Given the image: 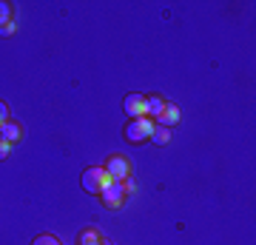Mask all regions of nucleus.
Wrapping results in <instances>:
<instances>
[{"instance_id": "f257e3e1", "label": "nucleus", "mask_w": 256, "mask_h": 245, "mask_svg": "<svg viewBox=\"0 0 256 245\" xmlns=\"http://www.w3.org/2000/svg\"><path fill=\"white\" fill-rule=\"evenodd\" d=\"M156 123L151 117H137L131 120L126 126V140L128 143H142V140H151V134H154Z\"/></svg>"}, {"instance_id": "f03ea898", "label": "nucleus", "mask_w": 256, "mask_h": 245, "mask_svg": "<svg viewBox=\"0 0 256 245\" xmlns=\"http://www.w3.org/2000/svg\"><path fill=\"white\" fill-rule=\"evenodd\" d=\"M108 182H114V180L106 174L102 165H94V168H86V171H82V188L88 191V194H100Z\"/></svg>"}, {"instance_id": "423d86ee", "label": "nucleus", "mask_w": 256, "mask_h": 245, "mask_svg": "<svg viewBox=\"0 0 256 245\" xmlns=\"http://www.w3.org/2000/svg\"><path fill=\"white\" fill-rule=\"evenodd\" d=\"M180 117H182V109H180V106H174V103H168V106H165V111L160 114V126H162V128L176 126V123H180Z\"/></svg>"}, {"instance_id": "9b49d317", "label": "nucleus", "mask_w": 256, "mask_h": 245, "mask_svg": "<svg viewBox=\"0 0 256 245\" xmlns=\"http://www.w3.org/2000/svg\"><path fill=\"white\" fill-rule=\"evenodd\" d=\"M6 23H12V3L0 0V26H6Z\"/></svg>"}, {"instance_id": "7ed1b4c3", "label": "nucleus", "mask_w": 256, "mask_h": 245, "mask_svg": "<svg viewBox=\"0 0 256 245\" xmlns=\"http://www.w3.org/2000/svg\"><path fill=\"white\" fill-rule=\"evenodd\" d=\"M126 194H128L126 182H108V185L100 191L102 205H106V208H120V205L126 202Z\"/></svg>"}, {"instance_id": "20e7f679", "label": "nucleus", "mask_w": 256, "mask_h": 245, "mask_svg": "<svg viewBox=\"0 0 256 245\" xmlns=\"http://www.w3.org/2000/svg\"><path fill=\"white\" fill-rule=\"evenodd\" d=\"M106 168V174H108L114 182H126V177L131 174V165H128L126 157H120V154H111L108 157V163L102 165Z\"/></svg>"}, {"instance_id": "ddd939ff", "label": "nucleus", "mask_w": 256, "mask_h": 245, "mask_svg": "<svg viewBox=\"0 0 256 245\" xmlns=\"http://www.w3.org/2000/svg\"><path fill=\"white\" fill-rule=\"evenodd\" d=\"M12 154V145L6 143V140H3V137H0V160H6V157Z\"/></svg>"}, {"instance_id": "f8f14e48", "label": "nucleus", "mask_w": 256, "mask_h": 245, "mask_svg": "<svg viewBox=\"0 0 256 245\" xmlns=\"http://www.w3.org/2000/svg\"><path fill=\"white\" fill-rule=\"evenodd\" d=\"M32 245H60V239H57V236H52V234H40Z\"/></svg>"}, {"instance_id": "0eeeda50", "label": "nucleus", "mask_w": 256, "mask_h": 245, "mask_svg": "<svg viewBox=\"0 0 256 245\" xmlns=\"http://www.w3.org/2000/svg\"><path fill=\"white\" fill-rule=\"evenodd\" d=\"M165 106H168V103H165L160 94H151V97H146V117H156V120H160V114L165 111Z\"/></svg>"}, {"instance_id": "39448f33", "label": "nucleus", "mask_w": 256, "mask_h": 245, "mask_svg": "<svg viewBox=\"0 0 256 245\" xmlns=\"http://www.w3.org/2000/svg\"><path fill=\"white\" fill-rule=\"evenodd\" d=\"M122 109H126V114L131 120L146 117V97L142 94H128L126 100H122Z\"/></svg>"}, {"instance_id": "9d476101", "label": "nucleus", "mask_w": 256, "mask_h": 245, "mask_svg": "<svg viewBox=\"0 0 256 245\" xmlns=\"http://www.w3.org/2000/svg\"><path fill=\"white\" fill-rule=\"evenodd\" d=\"M151 140H154L156 145H165L168 140H171V131H168V128H162V126H156L154 134H151Z\"/></svg>"}, {"instance_id": "2eb2a0df", "label": "nucleus", "mask_w": 256, "mask_h": 245, "mask_svg": "<svg viewBox=\"0 0 256 245\" xmlns=\"http://www.w3.org/2000/svg\"><path fill=\"white\" fill-rule=\"evenodd\" d=\"M0 35H14V23H6V26H0Z\"/></svg>"}, {"instance_id": "1a4fd4ad", "label": "nucleus", "mask_w": 256, "mask_h": 245, "mask_svg": "<svg viewBox=\"0 0 256 245\" xmlns=\"http://www.w3.org/2000/svg\"><path fill=\"white\" fill-rule=\"evenodd\" d=\"M77 245H102V236L97 228H86V231H80V239H77Z\"/></svg>"}, {"instance_id": "4468645a", "label": "nucleus", "mask_w": 256, "mask_h": 245, "mask_svg": "<svg viewBox=\"0 0 256 245\" xmlns=\"http://www.w3.org/2000/svg\"><path fill=\"white\" fill-rule=\"evenodd\" d=\"M3 123H9V106L0 100V126H3Z\"/></svg>"}, {"instance_id": "6e6552de", "label": "nucleus", "mask_w": 256, "mask_h": 245, "mask_svg": "<svg viewBox=\"0 0 256 245\" xmlns=\"http://www.w3.org/2000/svg\"><path fill=\"white\" fill-rule=\"evenodd\" d=\"M0 137L12 145V143H18L20 137H23V128H20L18 123H12V120H9V123H3V126H0Z\"/></svg>"}]
</instances>
